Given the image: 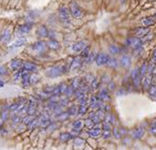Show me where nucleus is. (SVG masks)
Returning a JSON list of instances; mask_svg holds the SVG:
<instances>
[{
  "mask_svg": "<svg viewBox=\"0 0 156 150\" xmlns=\"http://www.w3.org/2000/svg\"><path fill=\"white\" fill-rule=\"evenodd\" d=\"M142 39L140 37H130V38L127 39V45H129L130 48H133V49H137V48H140L142 47Z\"/></svg>",
  "mask_w": 156,
  "mask_h": 150,
  "instance_id": "5",
  "label": "nucleus"
},
{
  "mask_svg": "<svg viewBox=\"0 0 156 150\" xmlns=\"http://www.w3.org/2000/svg\"><path fill=\"white\" fill-rule=\"evenodd\" d=\"M71 139H73V135H72V133H68V132H64V133H61L60 134V141L61 142H69Z\"/></svg>",
  "mask_w": 156,
  "mask_h": 150,
  "instance_id": "30",
  "label": "nucleus"
},
{
  "mask_svg": "<svg viewBox=\"0 0 156 150\" xmlns=\"http://www.w3.org/2000/svg\"><path fill=\"white\" fill-rule=\"evenodd\" d=\"M104 123H107V124H110V125H113L114 124V116L111 114V113H107L106 116H104Z\"/></svg>",
  "mask_w": 156,
  "mask_h": 150,
  "instance_id": "32",
  "label": "nucleus"
},
{
  "mask_svg": "<svg viewBox=\"0 0 156 150\" xmlns=\"http://www.w3.org/2000/svg\"><path fill=\"white\" fill-rule=\"evenodd\" d=\"M22 67H23V61L21 59H19V58H15V59H13L10 63L11 70H13V71L19 70V69L22 68Z\"/></svg>",
  "mask_w": 156,
  "mask_h": 150,
  "instance_id": "12",
  "label": "nucleus"
},
{
  "mask_svg": "<svg viewBox=\"0 0 156 150\" xmlns=\"http://www.w3.org/2000/svg\"><path fill=\"white\" fill-rule=\"evenodd\" d=\"M68 113L70 114V116H73V115L78 114V107H76V106L70 107L69 110H68Z\"/></svg>",
  "mask_w": 156,
  "mask_h": 150,
  "instance_id": "36",
  "label": "nucleus"
},
{
  "mask_svg": "<svg viewBox=\"0 0 156 150\" xmlns=\"http://www.w3.org/2000/svg\"><path fill=\"white\" fill-rule=\"evenodd\" d=\"M81 84H82V81H81V79H80V78H75V79H73V81H72L71 86H72V87H73L75 90H78Z\"/></svg>",
  "mask_w": 156,
  "mask_h": 150,
  "instance_id": "33",
  "label": "nucleus"
},
{
  "mask_svg": "<svg viewBox=\"0 0 156 150\" xmlns=\"http://www.w3.org/2000/svg\"><path fill=\"white\" fill-rule=\"evenodd\" d=\"M83 125H84L83 121H81V119H77V121H75V122L73 123L72 127H73V130H75V131H78V132H79L80 130H81V128L83 127Z\"/></svg>",
  "mask_w": 156,
  "mask_h": 150,
  "instance_id": "27",
  "label": "nucleus"
},
{
  "mask_svg": "<svg viewBox=\"0 0 156 150\" xmlns=\"http://www.w3.org/2000/svg\"><path fill=\"white\" fill-rule=\"evenodd\" d=\"M0 37H1V35H0Z\"/></svg>",
  "mask_w": 156,
  "mask_h": 150,
  "instance_id": "56",
  "label": "nucleus"
},
{
  "mask_svg": "<svg viewBox=\"0 0 156 150\" xmlns=\"http://www.w3.org/2000/svg\"><path fill=\"white\" fill-rule=\"evenodd\" d=\"M4 86V83L2 81V80H0V88H2Z\"/></svg>",
  "mask_w": 156,
  "mask_h": 150,
  "instance_id": "54",
  "label": "nucleus"
},
{
  "mask_svg": "<svg viewBox=\"0 0 156 150\" xmlns=\"http://www.w3.org/2000/svg\"><path fill=\"white\" fill-rule=\"evenodd\" d=\"M58 87H59V90H60V93H61V94H63V93L66 94V89H68V86H66V85L64 84V83H62V84L59 85Z\"/></svg>",
  "mask_w": 156,
  "mask_h": 150,
  "instance_id": "43",
  "label": "nucleus"
},
{
  "mask_svg": "<svg viewBox=\"0 0 156 150\" xmlns=\"http://www.w3.org/2000/svg\"><path fill=\"white\" fill-rule=\"evenodd\" d=\"M38 81V76L37 75H31V84H36Z\"/></svg>",
  "mask_w": 156,
  "mask_h": 150,
  "instance_id": "50",
  "label": "nucleus"
},
{
  "mask_svg": "<svg viewBox=\"0 0 156 150\" xmlns=\"http://www.w3.org/2000/svg\"><path fill=\"white\" fill-rule=\"evenodd\" d=\"M96 56H97V55H96L95 53H90V54H89V56L87 57V63H91L92 61H93V60H95Z\"/></svg>",
  "mask_w": 156,
  "mask_h": 150,
  "instance_id": "42",
  "label": "nucleus"
},
{
  "mask_svg": "<svg viewBox=\"0 0 156 150\" xmlns=\"http://www.w3.org/2000/svg\"><path fill=\"white\" fill-rule=\"evenodd\" d=\"M21 81H22V86L23 87H27V86H29V85L31 84V74H30V72L25 71V73H23V75H22Z\"/></svg>",
  "mask_w": 156,
  "mask_h": 150,
  "instance_id": "23",
  "label": "nucleus"
},
{
  "mask_svg": "<svg viewBox=\"0 0 156 150\" xmlns=\"http://www.w3.org/2000/svg\"><path fill=\"white\" fill-rule=\"evenodd\" d=\"M98 98L99 99H101L102 101H107L110 99V94H109V91H108L107 88H104V89H102V90L98 93Z\"/></svg>",
  "mask_w": 156,
  "mask_h": 150,
  "instance_id": "20",
  "label": "nucleus"
},
{
  "mask_svg": "<svg viewBox=\"0 0 156 150\" xmlns=\"http://www.w3.org/2000/svg\"><path fill=\"white\" fill-rule=\"evenodd\" d=\"M33 119H34V115L28 114L27 116H25V117L22 119V124H23V125H27V126H28L29 124H30V123H31L32 121H33Z\"/></svg>",
  "mask_w": 156,
  "mask_h": 150,
  "instance_id": "34",
  "label": "nucleus"
},
{
  "mask_svg": "<svg viewBox=\"0 0 156 150\" xmlns=\"http://www.w3.org/2000/svg\"><path fill=\"white\" fill-rule=\"evenodd\" d=\"M108 65L111 67V68H116L118 65V61H117V59H115V58H110Z\"/></svg>",
  "mask_w": 156,
  "mask_h": 150,
  "instance_id": "39",
  "label": "nucleus"
},
{
  "mask_svg": "<svg viewBox=\"0 0 156 150\" xmlns=\"http://www.w3.org/2000/svg\"><path fill=\"white\" fill-rule=\"evenodd\" d=\"M131 78H132V83L135 86V88H139V86L142 84V76L141 74H140V71H139L138 68H135L134 70L132 71Z\"/></svg>",
  "mask_w": 156,
  "mask_h": 150,
  "instance_id": "3",
  "label": "nucleus"
},
{
  "mask_svg": "<svg viewBox=\"0 0 156 150\" xmlns=\"http://www.w3.org/2000/svg\"><path fill=\"white\" fill-rule=\"evenodd\" d=\"M83 144H84V141L82 140V139H79V137H77L76 140H75V144H74V146L75 147H82Z\"/></svg>",
  "mask_w": 156,
  "mask_h": 150,
  "instance_id": "41",
  "label": "nucleus"
},
{
  "mask_svg": "<svg viewBox=\"0 0 156 150\" xmlns=\"http://www.w3.org/2000/svg\"><path fill=\"white\" fill-rule=\"evenodd\" d=\"M109 59H110L109 54H106V53H99V54L96 56V58H95V63H96L97 66H104V65H108Z\"/></svg>",
  "mask_w": 156,
  "mask_h": 150,
  "instance_id": "6",
  "label": "nucleus"
},
{
  "mask_svg": "<svg viewBox=\"0 0 156 150\" xmlns=\"http://www.w3.org/2000/svg\"><path fill=\"white\" fill-rule=\"evenodd\" d=\"M48 47V45L43 41H37L35 42L34 45H32V49L34 50L35 52H38V53H42L44 52L45 48Z\"/></svg>",
  "mask_w": 156,
  "mask_h": 150,
  "instance_id": "11",
  "label": "nucleus"
},
{
  "mask_svg": "<svg viewBox=\"0 0 156 150\" xmlns=\"http://www.w3.org/2000/svg\"><path fill=\"white\" fill-rule=\"evenodd\" d=\"M70 13L74 18H81L83 15L82 10L80 9V7L75 1L71 2V4H70Z\"/></svg>",
  "mask_w": 156,
  "mask_h": 150,
  "instance_id": "4",
  "label": "nucleus"
},
{
  "mask_svg": "<svg viewBox=\"0 0 156 150\" xmlns=\"http://www.w3.org/2000/svg\"><path fill=\"white\" fill-rule=\"evenodd\" d=\"M86 47H87V42L81 40V41L75 42V43L72 45V50H73V52H75V53H80Z\"/></svg>",
  "mask_w": 156,
  "mask_h": 150,
  "instance_id": "13",
  "label": "nucleus"
},
{
  "mask_svg": "<svg viewBox=\"0 0 156 150\" xmlns=\"http://www.w3.org/2000/svg\"><path fill=\"white\" fill-rule=\"evenodd\" d=\"M89 104H90V107L93 109H99L102 105V101L98 98V96H92L90 98V101H89Z\"/></svg>",
  "mask_w": 156,
  "mask_h": 150,
  "instance_id": "10",
  "label": "nucleus"
},
{
  "mask_svg": "<svg viewBox=\"0 0 156 150\" xmlns=\"http://www.w3.org/2000/svg\"><path fill=\"white\" fill-rule=\"evenodd\" d=\"M112 133V125L104 123V128H102V136L104 139H109Z\"/></svg>",
  "mask_w": 156,
  "mask_h": 150,
  "instance_id": "16",
  "label": "nucleus"
},
{
  "mask_svg": "<svg viewBox=\"0 0 156 150\" xmlns=\"http://www.w3.org/2000/svg\"><path fill=\"white\" fill-rule=\"evenodd\" d=\"M88 134H89V136L92 137V139H96V137H98V136H100L101 134H102V128H101L99 125L93 126L92 128H89Z\"/></svg>",
  "mask_w": 156,
  "mask_h": 150,
  "instance_id": "7",
  "label": "nucleus"
},
{
  "mask_svg": "<svg viewBox=\"0 0 156 150\" xmlns=\"http://www.w3.org/2000/svg\"><path fill=\"white\" fill-rule=\"evenodd\" d=\"M152 61L154 63H156V48L153 51V55H152Z\"/></svg>",
  "mask_w": 156,
  "mask_h": 150,
  "instance_id": "53",
  "label": "nucleus"
},
{
  "mask_svg": "<svg viewBox=\"0 0 156 150\" xmlns=\"http://www.w3.org/2000/svg\"><path fill=\"white\" fill-rule=\"evenodd\" d=\"M152 78H153V75L151 73H147L145 76L142 77V87L145 90H149V88L151 87L152 85Z\"/></svg>",
  "mask_w": 156,
  "mask_h": 150,
  "instance_id": "8",
  "label": "nucleus"
},
{
  "mask_svg": "<svg viewBox=\"0 0 156 150\" xmlns=\"http://www.w3.org/2000/svg\"><path fill=\"white\" fill-rule=\"evenodd\" d=\"M139 71H140V74H141V76L143 77L145 75H146L147 73H148V63H143L141 65V67H140V69H139Z\"/></svg>",
  "mask_w": 156,
  "mask_h": 150,
  "instance_id": "37",
  "label": "nucleus"
},
{
  "mask_svg": "<svg viewBox=\"0 0 156 150\" xmlns=\"http://www.w3.org/2000/svg\"><path fill=\"white\" fill-rule=\"evenodd\" d=\"M109 52L111 53L112 55L119 54V53H120V48L116 45H110V48H109Z\"/></svg>",
  "mask_w": 156,
  "mask_h": 150,
  "instance_id": "31",
  "label": "nucleus"
},
{
  "mask_svg": "<svg viewBox=\"0 0 156 150\" xmlns=\"http://www.w3.org/2000/svg\"><path fill=\"white\" fill-rule=\"evenodd\" d=\"M7 67H4V66H1V67H0V77H1V76H4V75H7Z\"/></svg>",
  "mask_w": 156,
  "mask_h": 150,
  "instance_id": "47",
  "label": "nucleus"
},
{
  "mask_svg": "<svg viewBox=\"0 0 156 150\" xmlns=\"http://www.w3.org/2000/svg\"><path fill=\"white\" fill-rule=\"evenodd\" d=\"M23 68H25L28 72H30V73H32V72H37V69H38L36 65H34L33 63H29V61L23 63Z\"/></svg>",
  "mask_w": 156,
  "mask_h": 150,
  "instance_id": "22",
  "label": "nucleus"
},
{
  "mask_svg": "<svg viewBox=\"0 0 156 150\" xmlns=\"http://www.w3.org/2000/svg\"><path fill=\"white\" fill-rule=\"evenodd\" d=\"M119 132H120V131H119L118 129H116V128L113 129V134L116 136V139H119V137H120V133Z\"/></svg>",
  "mask_w": 156,
  "mask_h": 150,
  "instance_id": "52",
  "label": "nucleus"
},
{
  "mask_svg": "<svg viewBox=\"0 0 156 150\" xmlns=\"http://www.w3.org/2000/svg\"><path fill=\"white\" fill-rule=\"evenodd\" d=\"M58 15H59V19L62 22L63 25H69L70 23V9H68L66 7H60L58 11Z\"/></svg>",
  "mask_w": 156,
  "mask_h": 150,
  "instance_id": "2",
  "label": "nucleus"
},
{
  "mask_svg": "<svg viewBox=\"0 0 156 150\" xmlns=\"http://www.w3.org/2000/svg\"><path fill=\"white\" fill-rule=\"evenodd\" d=\"M37 126H39V119H35V117H34V119H33V121H32V122L29 124L28 127H29V129L33 130L34 128H36Z\"/></svg>",
  "mask_w": 156,
  "mask_h": 150,
  "instance_id": "35",
  "label": "nucleus"
},
{
  "mask_svg": "<svg viewBox=\"0 0 156 150\" xmlns=\"http://www.w3.org/2000/svg\"><path fill=\"white\" fill-rule=\"evenodd\" d=\"M143 134H145V129H143L142 127H139V128H136V129L133 131V134H132V135H133L134 139L137 140V139H141Z\"/></svg>",
  "mask_w": 156,
  "mask_h": 150,
  "instance_id": "24",
  "label": "nucleus"
},
{
  "mask_svg": "<svg viewBox=\"0 0 156 150\" xmlns=\"http://www.w3.org/2000/svg\"><path fill=\"white\" fill-rule=\"evenodd\" d=\"M148 33H150L149 27H140V28L135 29V35L137 37H143L145 35H147Z\"/></svg>",
  "mask_w": 156,
  "mask_h": 150,
  "instance_id": "15",
  "label": "nucleus"
},
{
  "mask_svg": "<svg viewBox=\"0 0 156 150\" xmlns=\"http://www.w3.org/2000/svg\"><path fill=\"white\" fill-rule=\"evenodd\" d=\"M119 61H120V65H121L122 67L128 68V67L131 65V57H130V55H128V54H123Z\"/></svg>",
  "mask_w": 156,
  "mask_h": 150,
  "instance_id": "21",
  "label": "nucleus"
},
{
  "mask_svg": "<svg viewBox=\"0 0 156 150\" xmlns=\"http://www.w3.org/2000/svg\"><path fill=\"white\" fill-rule=\"evenodd\" d=\"M150 132L152 134H156V121L152 123V125L150 126Z\"/></svg>",
  "mask_w": 156,
  "mask_h": 150,
  "instance_id": "49",
  "label": "nucleus"
},
{
  "mask_svg": "<svg viewBox=\"0 0 156 150\" xmlns=\"http://www.w3.org/2000/svg\"><path fill=\"white\" fill-rule=\"evenodd\" d=\"M90 86H91V88H92V90H96L98 87V80L95 78V79H94L93 81L90 84Z\"/></svg>",
  "mask_w": 156,
  "mask_h": 150,
  "instance_id": "48",
  "label": "nucleus"
},
{
  "mask_svg": "<svg viewBox=\"0 0 156 150\" xmlns=\"http://www.w3.org/2000/svg\"><path fill=\"white\" fill-rule=\"evenodd\" d=\"M10 38H11V30L9 28L4 29L2 34H1V37H0V41L2 42V43H7Z\"/></svg>",
  "mask_w": 156,
  "mask_h": 150,
  "instance_id": "17",
  "label": "nucleus"
},
{
  "mask_svg": "<svg viewBox=\"0 0 156 150\" xmlns=\"http://www.w3.org/2000/svg\"><path fill=\"white\" fill-rule=\"evenodd\" d=\"M27 38L25 37H20V38L16 39L13 43H12V45L10 47V49H15V48H19V47H22V45H25V43H27Z\"/></svg>",
  "mask_w": 156,
  "mask_h": 150,
  "instance_id": "18",
  "label": "nucleus"
},
{
  "mask_svg": "<svg viewBox=\"0 0 156 150\" xmlns=\"http://www.w3.org/2000/svg\"><path fill=\"white\" fill-rule=\"evenodd\" d=\"M81 57H83V58H87L88 56H89V54H90V49H89V47H86L84 49L81 51Z\"/></svg>",
  "mask_w": 156,
  "mask_h": 150,
  "instance_id": "40",
  "label": "nucleus"
},
{
  "mask_svg": "<svg viewBox=\"0 0 156 150\" xmlns=\"http://www.w3.org/2000/svg\"><path fill=\"white\" fill-rule=\"evenodd\" d=\"M94 124H95V123L93 122V119H91V117L87 119H86V122H84V125L87 126L88 128H92V127L94 126Z\"/></svg>",
  "mask_w": 156,
  "mask_h": 150,
  "instance_id": "45",
  "label": "nucleus"
},
{
  "mask_svg": "<svg viewBox=\"0 0 156 150\" xmlns=\"http://www.w3.org/2000/svg\"><path fill=\"white\" fill-rule=\"evenodd\" d=\"M119 1H120L121 3H125V0H119Z\"/></svg>",
  "mask_w": 156,
  "mask_h": 150,
  "instance_id": "55",
  "label": "nucleus"
},
{
  "mask_svg": "<svg viewBox=\"0 0 156 150\" xmlns=\"http://www.w3.org/2000/svg\"><path fill=\"white\" fill-rule=\"evenodd\" d=\"M66 68L62 65H58V66H54L52 68L48 69V71L45 72V75L51 78H56V77L61 76L63 73H66Z\"/></svg>",
  "mask_w": 156,
  "mask_h": 150,
  "instance_id": "1",
  "label": "nucleus"
},
{
  "mask_svg": "<svg viewBox=\"0 0 156 150\" xmlns=\"http://www.w3.org/2000/svg\"><path fill=\"white\" fill-rule=\"evenodd\" d=\"M86 78H87V81L89 83V84H91V83H92V81L95 79V77H94L92 74H90V75H87V76H86Z\"/></svg>",
  "mask_w": 156,
  "mask_h": 150,
  "instance_id": "51",
  "label": "nucleus"
},
{
  "mask_svg": "<svg viewBox=\"0 0 156 150\" xmlns=\"http://www.w3.org/2000/svg\"><path fill=\"white\" fill-rule=\"evenodd\" d=\"M12 122H13V124L14 125H16V124H19L20 122H22V119H21L20 116H18V115H13V117H12Z\"/></svg>",
  "mask_w": 156,
  "mask_h": 150,
  "instance_id": "44",
  "label": "nucleus"
},
{
  "mask_svg": "<svg viewBox=\"0 0 156 150\" xmlns=\"http://www.w3.org/2000/svg\"><path fill=\"white\" fill-rule=\"evenodd\" d=\"M69 104V97H64V98H60L59 99V105L60 106H66Z\"/></svg>",
  "mask_w": 156,
  "mask_h": 150,
  "instance_id": "46",
  "label": "nucleus"
},
{
  "mask_svg": "<svg viewBox=\"0 0 156 150\" xmlns=\"http://www.w3.org/2000/svg\"><path fill=\"white\" fill-rule=\"evenodd\" d=\"M149 96L151 99L156 101V85H151L149 88Z\"/></svg>",
  "mask_w": 156,
  "mask_h": 150,
  "instance_id": "29",
  "label": "nucleus"
},
{
  "mask_svg": "<svg viewBox=\"0 0 156 150\" xmlns=\"http://www.w3.org/2000/svg\"><path fill=\"white\" fill-rule=\"evenodd\" d=\"M10 107L9 106H5L3 108V110L1 111V119H3V122L9 119V114H10Z\"/></svg>",
  "mask_w": 156,
  "mask_h": 150,
  "instance_id": "28",
  "label": "nucleus"
},
{
  "mask_svg": "<svg viewBox=\"0 0 156 150\" xmlns=\"http://www.w3.org/2000/svg\"><path fill=\"white\" fill-rule=\"evenodd\" d=\"M49 34H50L49 30L44 25H40L37 29V36L40 37V38H46V37H49Z\"/></svg>",
  "mask_w": 156,
  "mask_h": 150,
  "instance_id": "14",
  "label": "nucleus"
},
{
  "mask_svg": "<svg viewBox=\"0 0 156 150\" xmlns=\"http://www.w3.org/2000/svg\"><path fill=\"white\" fill-rule=\"evenodd\" d=\"M82 58L83 57H81V56H77V57H75V58H73L72 59V63H71V70L72 71H75V70H78L80 67H81V65H82Z\"/></svg>",
  "mask_w": 156,
  "mask_h": 150,
  "instance_id": "9",
  "label": "nucleus"
},
{
  "mask_svg": "<svg viewBox=\"0 0 156 150\" xmlns=\"http://www.w3.org/2000/svg\"><path fill=\"white\" fill-rule=\"evenodd\" d=\"M155 18L152 17V16H149V17H146L142 19V23L143 25H146V27H151L155 23Z\"/></svg>",
  "mask_w": 156,
  "mask_h": 150,
  "instance_id": "26",
  "label": "nucleus"
},
{
  "mask_svg": "<svg viewBox=\"0 0 156 150\" xmlns=\"http://www.w3.org/2000/svg\"><path fill=\"white\" fill-rule=\"evenodd\" d=\"M32 27H33V23H25V25H21L20 27H19V29H18V32L20 33V34H28V33H30L32 30Z\"/></svg>",
  "mask_w": 156,
  "mask_h": 150,
  "instance_id": "19",
  "label": "nucleus"
},
{
  "mask_svg": "<svg viewBox=\"0 0 156 150\" xmlns=\"http://www.w3.org/2000/svg\"><path fill=\"white\" fill-rule=\"evenodd\" d=\"M75 92H76V90H75V89H74L72 86H69V87H68V89H66V97H71L72 95L75 94Z\"/></svg>",
  "mask_w": 156,
  "mask_h": 150,
  "instance_id": "38",
  "label": "nucleus"
},
{
  "mask_svg": "<svg viewBox=\"0 0 156 150\" xmlns=\"http://www.w3.org/2000/svg\"><path fill=\"white\" fill-rule=\"evenodd\" d=\"M46 45H48V48L52 50H58L60 48V43L57 40H55V39H50Z\"/></svg>",
  "mask_w": 156,
  "mask_h": 150,
  "instance_id": "25",
  "label": "nucleus"
}]
</instances>
